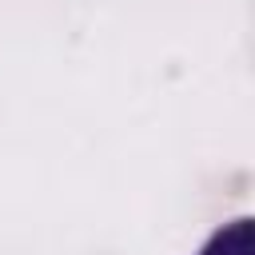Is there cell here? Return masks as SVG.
<instances>
[{
  "mask_svg": "<svg viewBox=\"0 0 255 255\" xmlns=\"http://www.w3.org/2000/svg\"><path fill=\"white\" fill-rule=\"evenodd\" d=\"M199 255H251V219H235L227 227H219Z\"/></svg>",
  "mask_w": 255,
  "mask_h": 255,
  "instance_id": "6da1fadb",
  "label": "cell"
}]
</instances>
